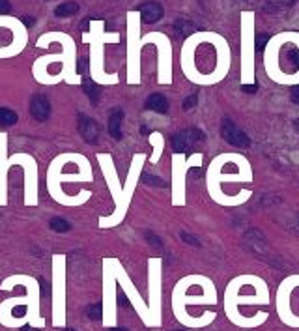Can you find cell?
<instances>
[{
  "mask_svg": "<svg viewBox=\"0 0 299 331\" xmlns=\"http://www.w3.org/2000/svg\"><path fill=\"white\" fill-rule=\"evenodd\" d=\"M86 315H88L90 320H100L101 315H103V307H101L100 303H92V305L86 307Z\"/></svg>",
  "mask_w": 299,
  "mask_h": 331,
  "instance_id": "obj_14",
  "label": "cell"
},
{
  "mask_svg": "<svg viewBox=\"0 0 299 331\" xmlns=\"http://www.w3.org/2000/svg\"><path fill=\"white\" fill-rule=\"evenodd\" d=\"M268 41H269L268 34H258V36H256V51H258V53H262Z\"/></svg>",
  "mask_w": 299,
  "mask_h": 331,
  "instance_id": "obj_16",
  "label": "cell"
},
{
  "mask_svg": "<svg viewBox=\"0 0 299 331\" xmlns=\"http://www.w3.org/2000/svg\"><path fill=\"white\" fill-rule=\"evenodd\" d=\"M13 123H17L15 112L9 110V109L0 107V125H2V127H8V125H13Z\"/></svg>",
  "mask_w": 299,
  "mask_h": 331,
  "instance_id": "obj_12",
  "label": "cell"
},
{
  "mask_svg": "<svg viewBox=\"0 0 299 331\" xmlns=\"http://www.w3.org/2000/svg\"><path fill=\"white\" fill-rule=\"evenodd\" d=\"M221 135H222V139L226 140L228 144H232V146L247 148L249 144H251V139L247 137L245 131H241L238 125H236L234 122H230V120H224V122H222Z\"/></svg>",
  "mask_w": 299,
  "mask_h": 331,
  "instance_id": "obj_2",
  "label": "cell"
},
{
  "mask_svg": "<svg viewBox=\"0 0 299 331\" xmlns=\"http://www.w3.org/2000/svg\"><path fill=\"white\" fill-rule=\"evenodd\" d=\"M140 133H142V135H148V133H150V129H148V127H144V125H142V127H140Z\"/></svg>",
  "mask_w": 299,
  "mask_h": 331,
  "instance_id": "obj_29",
  "label": "cell"
},
{
  "mask_svg": "<svg viewBox=\"0 0 299 331\" xmlns=\"http://www.w3.org/2000/svg\"><path fill=\"white\" fill-rule=\"evenodd\" d=\"M138 13L142 15V21H144V23L152 24V23H157V21L161 19L163 13H165V9H163V6L159 2H144V4L138 6Z\"/></svg>",
  "mask_w": 299,
  "mask_h": 331,
  "instance_id": "obj_5",
  "label": "cell"
},
{
  "mask_svg": "<svg viewBox=\"0 0 299 331\" xmlns=\"http://www.w3.org/2000/svg\"><path fill=\"white\" fill-rule=\"evenodd\" d=\"M86 71H88V58H79L77 73L79 75H86Z\"/></svg>",
  "mask_w": 299,
  "mask_h": 331,
  "instance_id": "obj_17",
  "label": "cell"
},
{
  "mask_svg": "<svg viewBox=\"0 0 299 331\" xmlns=\"http://www.w3.org/2000/svg\"><path fill=\"white\" fill-rule=\"evenodd\" d=\"M21 315H24V307H23V305H19V307L13 309V316H21Z\"/></svg>",
  "mask_w": 299,
  "mask_h": 331,
  "instance_id": "obj_27",
  "label": "cell"
},
{
  "mask_svg": "<svg viewBox=\"0 0 299 331\" xmlns=\"http://www.w3.org/2000/svg\"><path fill=\"white\" fill-rule=\"evenodd\" d=\"M122 122H123V112L120 109L108 116V135H110L112 139L116 140L122 139Z\"/></svg>",
  "mask_w": 299,
  "mask_h": 331,
  "instance_id": "obj_8",
  "label": "cell"
},
{
  "mask_svg": "<svg viewBox=\"0 0 299 331\" xmlns=\"http://www.w3.org/2000/svg\"><path fill=\"white\" fill-rule=\"evenodd\" d=\"M142 182L148 185H154V187H167V184L163 182L161 178H155L152 174H142Z\"/></svg>",
  "mask_w": 299,
  "mask_h": 331,
  "instance_id": "obj_15",
  "label": "cell"
},
{
  "mask_svg": "<svg viewBox=\"0 0 299 331\" xmlns=\"http://www.w3.org/2000/svg\"><path fill=\"white\" fill-rule=\"evenodd\" d=\"M241 90L247 94H254L256 92V85H245V86H241Z\"/></svg>",
  "mask_w": 299,
  "mask_h": 331,
  "instance_id": "obj_26",
  "label": "cell"
},
{
  "mask_svg": "<svg viewBox=\"0 0 299 331\" xmlns=\"http://www.w3.org/2000/svg\"><path fill=\"white\" fill-rule=\"evenodd\" d=\"M279 2V6H283V8H290L296 4V0H277Z\"/></svg>",
  "mask_w": 299,
  "mask_h": 331,
  "instance_id": "obj_25",
  "label": "cell"
},
{
  "mask_svg": "<svg viewBox=\"0 0 299 331\" xmlns=\"http://www.w3.org/2000/svg\"><path fill=\"white\" fill-rule=\"evenodd\" d=\"M294 127H296V131H299V118L296 120V123H294Z\"/></svg>",
  "mask_w": 299,
  "mask_h": 331,
  "instance_id": "obj_32",
  "label": "cell"
},
{
  "mask_svg": "<svg viewBox=\"0 0 299 331\" xmlns=\"http://www.w3.org/2000/svg\"><path fill=\"white\" fill-rule=\"evenodd\" d=\"M83 90H85V94L90 98V101H92L94 105L100 101L101 98V88L96 83H92L88 77H85V81H83Z\"/></svg>",
  "mask_w": 299,
  "mask_h": 331,
  "instance_id": "obj_9",
  "label": "cell"
},
{
  "mask_svg": "<svg viewBox=\"0 0 299 331\" xmlns=\"http://www.w3.org/2000/svg\"><path fill=\"white\" fill-rule=\"evenodd\" d=\"M110 331H129V330H125V328H114V330H110Z\"/></svg>",
  "mask_w": 299,
  "mask_h": 331,
  "instance_id": "obj_31",
  "label": "cell"
},
{
  "mask_svg": "<svg viewBox=\"0 0 299 331\" xmlns=\"http://www.w3.org/2000/svg\"><path fill=\"white\" fill-rule=\"evenodd\" d=\"M146 109L148 110H154L159 114H165L169 110V100L163 96V94H152L148 100H146Z\"/></svg>",
  "mask_w": 299,
  "mask_h": 331,
  "instance_id": "obj_7",
  "label": "cell"
},
{
  "mask_svg": "<svg viewBox=\"0 0 299 331\" xmlns=\"http://www.w3.org/2000/svg\"><path fill=\"white\" fill-rule=\"evenodd\" d=\"M64 331H75V330H64Z\"/></svg>",
  "mask_w": 299,
  "mask_h": 331,
  "instance_id": "obj_33",
  "label": "cell"
},
{
  "mask_svg": "<svg viewBox=\"0 0 299 331\" xmlns=\"http://www.w3.org/2000/svg\"><path fill=\"white\" fill-rule=\"evenodd\" d=\"M30 114L38 120V122H45L51 116V103L43 94H36L30 100Z\"/></svg>",
  "mask_w": 299,
  "mask_h": 331,
  "instance_id": "obj_4",
  "label": "cell"
},
{
  "mask_svg": "<svg viewBox=\"0 0 299 331\" xmlns=\"http://www.w3.org/2000/svg\"><path fill=\"white\" fill-rule=\"evenodd\" d=\"M77 127H79L81 137H83L88 144H98V142H100L101 127L94 118H90V116H86V114H79Z\"/></svg>",
  "mask_w": 299,
  "mask_h": 331,
  "instance_id": "obj_3",
  "label": "cell"
},
{
  "mask_svg": "<svg viewBox=\"0 0 299 331\" xmlns=\"http://www.w3.org/2000/svg\"><path fill=\"white\" fill-rule=\"evenodd\" d=\"M49 226H51L54 232H68L69 228H71V224H69L66 219H62V217H53V219L49 221Z\"/></svg>",
  "mask_w": 299,
  "mask_h": 331,
  "instance_id": "obj_13",
  "label": "cell"
},
{
  "mask_svg": "<svg viewBox=\"0 0 299 331\" xmlns=\"http://www.w3.org/2000/svg\"><path fill=\"white\" fill-rule=\"evenodd\" d=\"M204 139V135H202V131L200 129H195V127H189V129H184L176 133L174 137H172V150L174 152H189L197 142Z\"/></svg>",
  "mask_w": 299,
  "mask_h": 331,
  "instance_id": "obj_1",
  "label": "cell"
},
{
  "mask_svg": "<svg viewBox=\"0 0 299 331\" xmlns=\"http://www.w3.org/2000/svg\"><path fill=\"white\" fill-rule=\"evenodd\" d=\"M23 23L26 24V26H32V24H34V19H32V17H23Z\"/></svg>",
  "mask_w": 299,
  "mask_h": 331,
  "instance_id": "obj_28",
  "label": "cell"
},
{
  "mask_svg": "<svg viewBox=\"0 0 299 331\" xmlns=\"http://www.w3.org/2000/svg\"><path fill=\"white\" fill-rule=\"evenodd\" d=\"M11 11V4H9V0H0V15H6Z\"/></svg>",
  "mask_w": 299,
  "mask_h": 331,
  "instance_id": "obj_21",
  "label": "cell"
},
{
  "mask_svg": "<svg viewBox=\"0 0 299 331\" xmlns=\"http://www.w3.org/2000/svg\"><path fill=\"white\" fill-rule=\"evenodd\" d=\"M146 238L150 239V243H152V245H154V247H159V249H161V247H163L161 238H157V236H154L152 232H146Z\"/></svg>",
  "mask_w": 299,
  "mask_h": 331,
  "instance_id": "obj_20",
  "label": "cell"
},
{
  "mask_svg": "<svg viewBox=\"0 0 299 331\" xmlns=\"http://www.w3.org/2000/svg\"><path fill=\"white\" fill-rule=\"evenodd\" d=\"M118 303H120L122 307H127V305H129V301H127V298H125L123 290H118Z\"/></svg>",
  "mask_w": 299,
  "mask_h": 331,
  "instance_id": "obj_23",
  "label": "cell"
},
{
  "mask_svg": "<svg viewBox=\"0 0 299 331\" xmlns=\"http://www.w3.org/2000/svg\"><path fill=\"white\" fill-rule=\"evenodd\" d=\"M182 238H184L185 241H187V243H191V245H197V247L200 245L199 239L195 238V236H191V234H187V232H182Z\"/></svg>",
  "mask_w": 299,
  "mask_h": 331,
  "instance_id": "obj_22",
  "label": "cell"
},
{
  "mask_svg": "<svg viewBox=\"0 0 299 331\" xmlns=\"http://www.w3.org/2000/svg\"><path fill=\"white\" fill-rule=\"evenodd\" d=\"M174 28L180 36H189L193 32L197 30V26L191 23V21H187V19H178L176 23H174Z\"/></svg>",
  "mask_w": 299,
  "mask_h": 331,
  "instance_id": "obj_11",
  "label": "cell"
},
{
  "mask_svg": "<svg viewBox=\"0 0 299 331\" xmlns=\"http://www.w3.org/2000/svg\"><path fill=\"white\" fill-rule=\"evenodd\" d=\"M23 331H38V330H34V328H32V326H26V328H24Z\"/></svg>",
  "mask_w": 299,
  "mask_h": 331,
  "instance_id": "obj_30",
  "label": "cell"
},
{
  "mask_svg": "<svg viewBox=\"0 0 299 331\" xmlns=\"http://www.w3.org/2000/svg\"><path fill=\"white\" fill-rule=\"evenodd\" d=\"M77 11H79L77 2H64V4H60V6L54 8V15L56 17H71V15H75Z\"/></svg>",
  "mask_w": 299,
  "mask_h": 331,
  "instance_id": "obj_10",
  "label": "cell"
},
{
  "mask_svg": "<svg viewBox=\"0 0 299 331\" xmlns=\"http://www.w3.org/2000/svg\"><path fill=\"white\" fill-rule=\"evenodd\" d=\"M197 101H199V98H197V94H193V96H189L187 100L184 101V109L185 110H189V109H193L195 105H197Z\"/></svg>",
  "mask_w": 299,
  "mask_h": 331,
  "instance_id": "obj_18",
  "label": "cell"
},
{
  "mask_svg": "<svg viewBox=\"0 0 299 331\" xmlns=\"http://www.w3.org/2000/svg\"><path fill=\"white\" fill-rule=\"evenodd\" d=\"M39 286H41V296L49 298L51 296V286H49V283H47L45 279H39Z\"/></svg>",
  "mask_w": 299,
  "mask_h": 331,
  "instance_id": "obj_19",
  "label": "cell"
},
{
  "mask_svg": "<svg viewBox=\"0 0 299 331\" xmlns=\"http://www.w3.org/2000/svg\"><path fill=\"white\" fill-rule=\"evenodd\" d=\"M281 66H283L284 71L288 73H294V71L299 68V51L296 47H284L283 53H281Z\"/></svg>",
  "mask_w": 299,
  "mask_h": 331,
  "instance_id": "obj_6",
  "label": "cell"
},
{
  "mask_svg": "<svg viewBox=\"0 0 299 331\" xmlns=\"http://www.w3.org/2000/svg\"><path fill=\"white\" fill-rule=\"evenodd\" d=\"M292 101H294V103H298V105H299V86L292 88Z\"/></svg>",
  "mask_w": 299,
  "mask_h": 331,
  "instance_id": "obj_24",
  "label": "cell"
}]
</instances>
